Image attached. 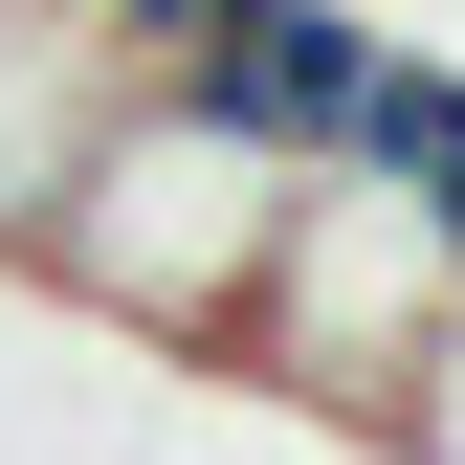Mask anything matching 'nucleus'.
Instances as JSON below:
<instances>
[{
  "label": "nucleus",
  "instance_id": "1",
  "mask_svg": "<svg viewBox=\"0 0 465 465\" xmlns=\"http://www.w3.org/2000/svg\"><path fill=\"white\" fill-rule=\"evenodd\" d=\"M266 222H288V155H244L200 89H111V134L67 155V200L23 222V288L89 311L111 355H155V377H222V332L266 288Z\"/></svg>",
  "mask_w": 465,
  "mask_h": 465
},
{
  "label": "nucleus",
  "instance_id": "2",
  "mask_svg": "<svg viewBox=\"0 0 465 465\" xmlns=\"http://www.w3.org/2000/svg\"><path fill=\"white\" fill-rule=\"evenodd\" d=\"M443 311H465V266H443L421 200H377V178H288L266 288H244V332H222V377L288 399V421H332V443H377L399 377L443 355Z\"/></svg>",
  "mask_w": 465,
  "mask_h": 465
},
{
  "label": "nucleus",
  "instance_id": "5",
  "mask_svg": "<svg viewBox=\"0 0 465 465\" xmlns=\"http://www.w3.org/2000/svg\"><path fill=\"white\" fill-rule=\"evenodd\" d=\"M332 178H377V200H465V67H443V45H399V67L355 89V155H332Z\"/></svg>",
  "mask_w": 465,
  "mask_h": 465
},
{
  "label": "nucleus",
  "instance_id": "6",
  "mask_svg": "<svg viewBox=\"0 0 465 465\" xmlns=\"http://www.w3.org/2000/svg\"><path fill=\"white\" fill-rule=\"evenodd\" d=\"M244 23H266V0H111V67H134V89H200Z\"/></svg>",
  "mask_w": 465,
  "mask_h": 465
},
{
  "label": "nucleus",
  "instance_id": "3",
  "mask_svg": "<svg viewBox=\"0 0 465 465\" xmlns=\"http://www.w3.org/2000/svg\"><path fill=\"white\" fill-rule=\"evenodd\" d=\"M377 67H399V23H355V0H266V23L200 67V111H222L244 155H288V178H332V155H355V89H377Z\"/></svg>",
  "mask_w": 465,
  "mask_h": 465
},
{
  "label": "nucleus",
  "instance_id": "7",
  "mask_svg": "<svg viewBox=\"0 0 465 465\" xmlns=\"http://www.w3.org/2000/svg\"><path fill=\"white\" fill-rule=\"evenodd\" d=\"M377 465H465V311H443V355L399 377V421H377Z\"/></svg>",
  "mask_w": 465,
  "mask_h": 465
},
{
  "label": "nucleus",
  "instance_id": "4",
  "mask_svg": "<svg viewBox=\"0 0 465 465\" xmlns=\"http://www.w3.org/2000/svg\"><path fill=\"white\" fill-rule=\"evenodd\" d=\"M111 23H67V0H0V266H23V222L67 200V155L111 134Z\"/></svg>",
  "mask_w": 465,
  "mask_h": 465
},
{
  "label": "nucleus",
  "instance_id": "8",
  "mask_svg": "<svg viewBox=\"0 0 465 465\" xmlns=\"http://www.w3.org/2000/svg\"><path fill=\"white\" fill-rule=\"evenodd\" d=\"M67 23H111V0H67Z\"/></svg>",
  "mask_w": 465,
  "mask_h": 465
}]
</instances>
